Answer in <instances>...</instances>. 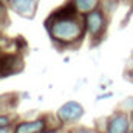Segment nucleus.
<instances>
[{"label":"nucleus","mask_w":133,"mask_h":133,"mask_svg":"<svg viewBox=\"0 0 133 133\" xmlns=\"http://www.w3.org/2000/svg\"><path fill=\"white\" fill-rule=\"evenodd\" d=\"M111 96H113V93H111V91H105V93L99 95V96L96 98V101L99 102V101H102V99H108V98H111Z\"/></svg>","instance_id":"obj_14"},{"label":"nucleus","mask_w":133,"mask_h":133,"mask_svg":"<svg viewBox=\"0 0 133 133\" xmlns=\"http://www.w3.org/2000/svg\"><path fill=\"white\" fill-rule=\"evenodd\" d=\"M84 113H85V110H84V105L81 102L66 101L56 111V118L62 125H73V124H76L82 119Z\"/></svg>","instance_id":"obj_3"},{"label":"nucleus","mask_w":133,"mask_h":133,"mask_svg":"<svg viewBox=\"0 0 133 133\" xmlns=\"http://www.w3.org/2000/svg\"><path fill=\"white\" fill-rule=\"evenodd\" d=\"M84 22H85V30L91 39V45H98L104 39V34H105L107 26H108L107 12L102 8H98L96 11L84 16Z\"/></svg>","instance_id":"obj_2"},{"label":"nucleus","mask_w":133,"mask_h":133,"mask_svg":"<svg viewBox=\"0 0 133 133\" xmlns=\"http://www.w3.org/2000/svg\"><path fill=\"white\" fill-rule=\"evenodd\" d=\"M22 68H23V61L19 53H2L0 54V77L16 74Z\"/></svg>","instance_id":"obj_5"},{"label":"nucleus","mask_w":133,"mask_h":133,"mask_svg":"<svg viewBox=\"0 0 133 133\" xmlns=\"http://www.w3.org/2000/svg\"><path fill=\"white\" fill-rule=\"evenodd\" d=\"M5 25H8V9L5 2H0V28H3Z\"/></svg>","instance_id":"obj_10"},{"label":"nucleus","mask_w":133,"mask_h":133,"mask_svg":"<svg viewBox=\"0 0 133 133\" xmlns=\"http://www.w3.org/2000/svg\"><path fill=\"white\" fill-rule=\"evenodd\" d=\"M130 130V115L116 110L105 119V129L102 133H127Z\"/></svg>","instance_id":"obj_4"},{"label":"nucleus","mask_w":133,"mask_h":133,"mask_svg":"<svg viewBox=\"0 0 133 133\" xmlns=\"http://www.w3.org/2000/svg\"><path fill=\"white\" fill-rule=\"evenodd\" d=\"M118 110H121V111H124V113H127V115H132L133 113V96L124 98V99L121 101Z\"/></svg>","instance_id":"obj_9"},{"label":"nucleus","mask_w":133,"mask_h":133,"mask_svg":"<svg viewBox=\"0 0 133 133\" xmlns=\"http://www.w3.org/2000/svg\"><path fill=\"white\" fill-rule=\"evenodd\" d=\"M12 125V118L6 113V115H0V129L2 127H9Z\"/></svg>","instance_id":"obj_12"},{"label":"nucleus","mask_w":133,"mask_h":133,"mask_svg":"<svg viewBox=\"0 0 133 133\" xmlns=\"http://www.w3.org/2000/svg\"><path fill=\"white\" fill-rule=\"evenodd\" d=\"M71 2L81 16H87V14L96 11L101 3V0H71Z\"/></svg>","instance_id":"obj_8"},{"label":"nucleus","mask_w":133,"mask_h":133,"mask_svg":"<svg viewBox=\"0 0 133 133\" xmlns=\"http://www.w3.org/2000/svg\"><path fill=\"white\" fill-rule=\"evenodd\" d=\"M127 133H133V130H129V132H127Z\"/></svg>","instance_id":"obj_18"},{"label":"nucleus","mask_w":133,"mask_h":133,"mask_svg":"<svg viewBox=\"0 0 133 133\" xmlns=\"http://www.w3.org/2000/svg\"><path fill=\"white\" fill-rule=\"evenodd\" d=\"M48 121L46 116L28 119V121H20L19 124L14 125V133H45L48 132Z\"/></svg>","instance_id":"obj_6"},{"label":"nucleus","mask_w":133,"mask_h":133,"mask_svg":"<svg viewBox=\"0 0 133 133\" xmlns=\"http://www.w3.org/2000/svg\"><path fill=\"white\" fill-rule=\"evenodd\" d=\"M45 28L53 43L59 48H73L81 45L85 34V22L74 8L73 2L54 9L45 20Z\"/></svg>","instance_id":"obj_1"},{"label":"nucleus","mask_w":133,"mask_h":133,"mask_svg":"<svg viewBox=\"0 0 133 133\" xmlns=\"http://www.w3.org/2000/svg\"><path fill=\"white\" fill-rule=\"evenodd\" d=\"M0 2H5V3H6V2H8V0H0Z\"/></svg>","instance_id":"obj_19"},{"label":"nucleus","mask_w":133,"mask_h":133,"mask_svg":"<svg viewBox=\"0 0 133 133\" xmlns=\"http://www.w3.org/2000/svg\"><path fill=\"white\" fill-rule=\"evenodd\" d=\"M0 133H14V125H9V127H2Z\"/></svg>","instance_id":"obj_15"},{"label":"nucleus","mask_w":133,"mask_h":133,"mask_svg":"<svg viewBox=\"0 0 133 133\" xmlns=\"http://www.w3.org/2000/svg\"><path fill=\"white\" fill-rule=\"evenodd\" d=\"M130 130H133V113L130 115Z\"/></svg>","instance_id":"obj_16"},{"label":"nucleus","mask_w":133,"mask_h":133,"mask_svg":"<svg viewBox=\"0 0 133 133\" xmlns=\"http://www.w3.org/2000/svg\"><path fill=\"white\" fill-rule=\"evenodd\" d=\"M6 3L16 14L25 19H33L39 6V0H8Z\"/></svg>","instance_id":"obj_7"},{"label":"nucleus","mask_w":133,"mask_h":133,"mask_svg":"<svg viewBox=\"0 0 133 133\" xmlns=\"http://www.w3.org/2000/svg\"><path fill=\"white\" fill-rule=\"evenodd\" d=\"M132 61H133V50H132Z\"/></svg>","instance_id":"obj_20"},{"label":"nucleus","mask_w":133,"mask_h":133,"mask_svg":"<svg viewBox=\"0 0 133 133\" xmlns=\"http://www.w3.org/2000/svg\"><path fill=\"white\" fill-rule=\"evenodd\" d=\"M45 133H64V132H61V130H48V132H45Z\"/></svg>","instance_id":"obj_17"},{"label":"nucleus","mask_w":133,"mask_h":133,"mask_svg":"<svg viewBox=\"0 0 133 133\" xmlns=\"http://www.w3.org/2000/svg\"><path fill=\"white\" fill-rule=\"evenodd\" d=\"M70 133H101L96 129H91V127H84V125H77V127H73Z\"/></svg>","instance_id":"obj_11"},{"label":"nucleus","mask_w":133,"mask_h":133,"mask_svg":"<svg viewBox=\"0 0 133 133\" xmlns=\"http://www.w3.org/2000/svg\"><path fill=\"white\" fill-rule=\"evenodd\" d=\"M125 77H127L130 82H133V61L130 62V65H129L127 71H125Z\"/></svg>","instance_id":"obj_13"}]
</instances>
